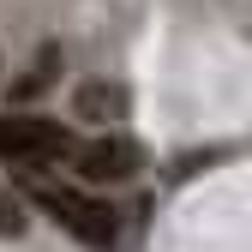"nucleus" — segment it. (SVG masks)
Instances as JSON below:
<instances>
[{
  "instance_id": "6",
  "label": "nucleus",
  "mask_w": 252,
  "mask_h": 252,
  "mask_svg": "<svg viewBox=\"0 0 252 252\" xmlns=\"http://www.w3.org/2000/svg\"><path fill=\"white\" fill-rule=\"evenodd\" d=\"M12 234H24V210L12 192H0V240H12Z\"/></svg>"
},
{
  "instance_id": "3",
  "label": "nucleus",
  "mask_w": 252,
  "mask_h": 252,
  "mask_svg": "<svg viewBox=\"0 0 252 252\" xmlns=\"http://www.w3.org/2000/svg\"><path fill=\"white\" fill-rule=\"evenodd\" d=\"M72 168H78L84 180H96V186L132 180V174L144 168V144H138V138H96V144L72 150Z\"/></svg>"
},
{
  "instance_id": "2",
  "label": "nucleus",
  "mask_w": 252,
  "mask_h": 252,
  "mask_svg": "<svg viewBox=\"0 0 252 252\" xmlns=\"http://www.w3.org/2000/svg\"><path fill=\"white\" fill-rule=\"evenodd\" d=\"M66 150H72L66 126L42 114H0V156L6 162H42V156H66Z\"/></svg>"
},
{
  "instance_id": "5",
  "label": "nucleus",
  "mask_w": 252,
  "mask_h": 252,
  "mask_svg": "<svg viewBox=\"0 0 252 252\" xmlns=\"http://www.w3.org/2000/svg\"><path fill=\"white\" fill-rule=\"evenodd\" d=\"M54 78V48H42V60H36V72H30L24 84H12V102H24V96H36V90Z\"/></svg>"
},
{
  "instance_id": "1",
  "label": "nucleus",
  "mask_w": 252,
  "mask_h": 252,
  "mask_svg": "<svg viewBox=\"0 0 252 252\" xmlns=\"http://www.w3.org/2000/svg\"><path fill=\"white\" fill-rule=\"evenodd\" d=\"M24 198L36 204V210H48V222H60V228L72 234V240L96 246V252H108V246L120 240V216H114L108 204H96V198L72 192V186H60V180H42V174H24Z\"/></svg>"
},
{
  "instance_id": "4",
  "label": "nucleus",
  "mask_w": 252,
  "mask_h": 252,
  "mask_svg": "<svg viewBox=\"0 0 252 252\" xmlns=\"http://www.w3.org/2000/svg\"><path fill=\"white\" fill-rule=\"evenodd\" d=\"M126 102H132V90H126V84H114V78L78 84V96H72V108H78L84 120H120V114H126Z\"/></svg>"
}]
</instances>
